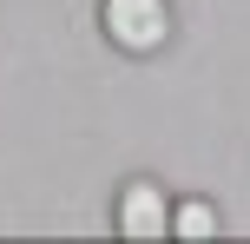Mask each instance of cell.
<instances>
[{
  "label": "cell",
  "instance_id": "obj_1",
  "mask_svg": "<svg viewBox=\"0 0 250 244\" xmlns=\"http://www.w3.org/2000/svg\"><path fill=\"white\" fill-rule=\"evenodd\" d=\"M99 26L119 53H165L171 40V7L165 0H99Z\"/></svg>",
  "mask_w": 250,
  "mask_h": 244
},
{
  "label": "cell",
  "instance_id": "obj_3",
  "mask_svg": "<svg viewBox=\"0 0 250 244\" xmlns=\"http://www.w3.org/2000/svg\"><path fill=\"white\" fill-rule=\"evenodd\" d=\"M171 231L204 238V231H217V211H211V205H185V211H171Z\"/></svg>",
  "mask_w": 250,
  "mask_h": 244
},
{
  "label": "cell",
  "instance_id": "obj_2",
  "mask_svg": "<svg viewBox=\"0 0 250 244\" xmlns=\"http://www.w3.org/2000/svg\"><path fill=\"white\" fill-rule=\"evenodd\" d=\"M119 231L125 238H165L171 231V198H165V185L151 178H132L119 192Z\"/></svg>",
  "mask_w": 250,
  "mask_h": 244
}]
</instances>
